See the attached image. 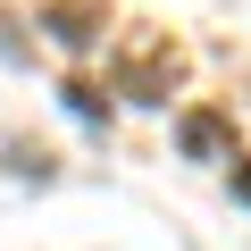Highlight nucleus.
<instances>
[{"label": "nucleus", "instance_id": "1", "mask_svg": "<svg viewBox=\"0 0 251 251\" xmlns=\"http://www.w3.org/2000/svg\"><path fill=\"white\" fill-rule=\"evenodd\" d=\"M176 143H184V159H226L234 134H226L218 109H184V117H176Z\"/></svg>", "mask_w": 251, "mask_h": 251}, {"label": "nucleus", "instance_id": "2", "mask_svg": "<svg viewBox=\"0 0 251 251\" xmlns=\"http://www.w3.org/2000/svg\"><path fill=\"white\" fill-rule=\"evenodd\" d=\"M42 25H50L67 50H84V42L100 34V9H92V0H50V9H42Z\"/></svg>", "mask_w": 251, "mask_h": 251}, {"label": "nucleus", "instance_id": "3", "mask_svg": "<svg viewBox=\"0 0 251 251\" xmlns=\"http://www.w3.org/2000/svg\"><path fill=\"white\" fill-rule=\"evenodd\" d=\"M234 201H243V209H251V159H243V168H234Z\"/></svg>", "mask_w": 251, "mask_h": 251}]
</instances>
